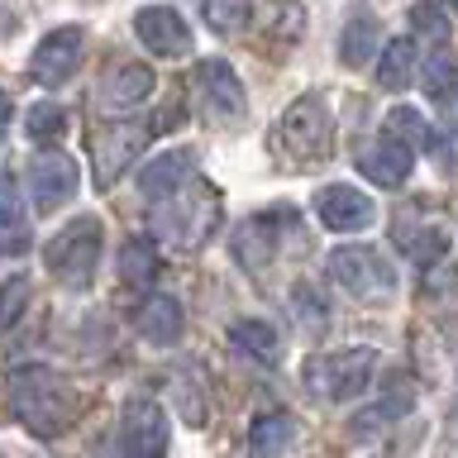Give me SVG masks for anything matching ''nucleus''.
I'll return each mask as SVG.
<instances>
[{"label": "nucleus", "instance_id": "obj_1", "mask_svg": "<svg viewBox=\"0 0 458 458\" xmlns=\"http://www.w3.org/2000/svg\"><path fill=\"white\" fill-rule=\"evenodd\" d=\"M10 411H14V420H24V429L53 439L63 429H72V420L81 411V396L63 372H53L43 363H24L10 372Z\"/></svg>", "mask_w": 458, "mask_h": 458}, {"label": "nucleus", "instance_id": "obj_2", "mask_svg": "<svg viewBox=\"0 0 458 458\" xmlns=\"http://www.w3.org/2000/svg\"><path fill=\"white\" fill-rule=\"evenodd\" d=\"M301 377L320 401H358L377 377V353L372 349H335L310 353L301 363Z\"/></svg>", "mask_w": 458, "mask_h": 458}, {"label": "nucleus", "instance_id": "obj_3", "mask_svg": "<svg viewBox=\"0 0 458 458\" xmlns=\"http://www.w3.org/2000/svg\"><path fill=\"white\" fill-rule=\"evenodd\" d=\"M329 143H335V120H329V106L320 96H301L286 106L282 129H277V148L292 153V167H315L329 157Z\"/></svg>", "mask_w": 458, "mask_h": 458}, {"label": "nucleus", "instance_id": "obj_4", "mask_svg": "<svg viewBox=\"0 0 458 458\" xmlns=\"http://www.w3.org/2000/svg\"><path fill=\"white\" fill-rule=\"evenodd\" d=\"M43 263H48V272L63 286H77V292L91 286L96 267H100V220H91V215L72 220L63 234L43 249Z\"/></svg>", "mask_w": 458, "mask_h": 458}, {"label": "nucleus", "instance_id": "obj_5", "mask_svg": "<svg viewBox=\"0 0 458 458\" xmlns=\"http://www.w3.org/2000/svg\"><path fill=\"white\" fill-rule=\"evenodd\" d=\"M329 277L344 296L353 301H377L396 292V272L386 267V258L368 243H344V249L329 253Z\"/></svg>", "mask_w": 458, "mask_h": 458}, {"label": "nucleus", "instance_id": "obj_6", "mask_svg": "<svg viewBox=\"0 0 458 458\" xmlns=\"http://www.w3.org/2000/svg\"><path fill=\"white\" fill-rule=\"evenodd\" d=\"M167 200H172V206H163V210L153 215L157 234L172 239L177 249H196V243H206L215 215H220V200H215L210 186H200V196L191 191L186 200H177V196H167Z\"/></svg>", "mask_w": 458, "mask_h": 458}, {"label": "nucleus", "instance_id": "obj_7", "mask_svg": "<svg viewBox=\"0 0 458 458\" xmlns=\"http://www.w3.org/2000/svg\"><path fill=\"white\" fill-rule=\"evenodd\" d=\"M196 96H200V106H206L210 120H220V124H239L243 110H249L239 72L229 63H220V57H206V63L196 67Z\"/></svg>", "mask_w": 458, "mask_h": 458}, {"label": "nucleus", "instance_id": "obj_8", "mask_svg": "<svg viewBox=\"0 0 458 458\" xmlns=\"http://www.w3.org/2000/svg\"><path fill=\"white\" fill-rule=\"evenodd\" d=\"M77 191V163H72L67 153H34V163H29V200H34L38 215L57 210L63 200Z\"/></svg>", "mask_w": 458, "mask_h": 458}, {"label": "nucleus", "instance_id": "obj_9", "mask_svg": "<svg viewBox=\"0 0 458 458\" xmlns=\"http://www.w3.org/2000/svg\"><path fill=\"white\" fill-rule=\"evenodd\" d=\"M120 435H124L129 458H163V454H167V439H172V429H167V411L157 406V401H148V396L129 401V406H124V425H120Z\"/></svg>", "mask_w": 458, "mask_h": 458}, {"label": "nucleus", "instance_id": "obj_10", "mask_svg": "<svg viewBox=\"0 0 458 458\" xmlns=\"http://www.w3.org/2000/svg\"><path fill=\"white\" fill-rule=\"evenodd\" d=\"M81 38H86V34H81L77 24L53 29V34L34 48V57H29L34 81H38V86H63L72 72H77V63H81Z\"/></svg>", "mask_w": 458, "mask_h": 458}, {"label": "nucleus", "instance_id": "obj_11", "mask_svg": "<svg viewBox=\"0 0 458 458\" xmlns=\"http://www.w3.org/2000/svg\"><path fill=\"white\" fill-rule=\"evenodd\" d=\"M358 167H363V177L377 182V186H401L415 167V153H411L406 139H396L392 129H386V134L368 139L363 148H358Z\"/></svg>", "mask_w": 458, "mask_h": 458}, {"label": "nucleus", "instance_id": "obj_12", "mask_svg": "<svg viewBox=\"0 0 458 458\" xmlns=\"http://www.w3.org/2000/svg\"><path fill=\"white\" fill-rule=\"evenodd\" d=\"M134 29H139V43L153 57H186V53H191V29H186V20L177 10H167V5L139 10Z\"/></svg>", "mask_w": 458, "mask_h": 458}, {"label": "nucleus", "instance_id": "obj_13", "mask_svg": "<svg viewBox=\"0 0 458 458\" xmlns=\"http://www.w3.org/2000/svg\"><path fill=\"white\" fill-rule=\"evenodd\" d=\"M148 143V129L143 124H114L96 134V186H114L120 172L134 163V153Z\"/></svg>", "mask_w": 458, "mask_h": 458}, {"label": "nucleus", "instance_id": "obj_14", "mask_svg": "<svg viewBox=\"0 0 458 458\" xmlns=\"http://www.w3.org/2000/svg\"><path fill=\"white\" fill-rule=\"evenodd\" d=\"M315 215H320L325 229H339V234H353V229H368L372 225V200L358 191V186H325L320 196H315Z\"/></svg>", "mask_w": 458, "mask_h": 458}, {"label": "nucleus", "instance_id": "obj_15", "mask_svg": "<svg viewBox=\"0 0 458 458\" xmlns=\"http://www.w3.org/2000/svg\"><path fill=\"white\" fill-rule=\"evenodd\" d=\"M196 172V153L191 148H167V153H153V163L139 172V191L148 200H167L182 191V182Z\"/></svg>", "mask_w": 458, "mask_h": 458}, {"label": "nucleus", "instance_id": "obj_16", "mask_svg": "<svg viewBox=\"0 0 458 458\" xmlns=\"http://www.w3.org/2000/svg\"><path fill=\"white\" fill-rule=\"evenodd\" d=\"M296 439V415L272 406V411H258L253 425H249V454L253 458H282L286 449H292Z\"/></svg>", "mask_w": 458, "mask_h": 458}, {"label": "nucleus", "instance_id": "obj_17", "mask_svg": "<svg viewBox=\"0 0 458 458\" xmlns=\"http://www.w3.org/2000/svg\"><path fill=\"white\" fill-rule=\"evenodd\" d=\"M134 325H139V335L148 339V344H177L182 329H186V310L172 296H148L139 306Z\"/></svg>", "mask_w": 458, "mask_h": 458}, {"label": "nucleus", "instance_id": "obj_18", "mask_svg": "<svg viewBox=\"0 0 458 458\" xmlns=\"http://www.w3.org/2000/svg\"><path fill=\"white\" fill-rule=\"evenodd\" d=\"M234 258L239 267L249 272V277H263V267L272 263V220H263V215H253V220H243L234 229Z\"/></svg>", "mask_w": 458, "mask_h": 458}, {"label": "nucleus", "instance_id": "obj_19", "mask_svg": "<svg viewBox=\"0 0 458 458\" xmlns=\"http://www.w3.org/2000/svg\"><path fill=\"white\" fill-rule=\"evenodd\" d=\"M392 239H396V249L406 253L415 267H435L439 258L449 253V243H454L449 229H439V225H420V229H415V225H396Z\"/></svg>", "mask_w": 458, "mask_h": 458}, {"label": "nucleus", "instance_id": "obj_20", "mask_svg": "<svg viewBox=\"0 0 458 458\" xmlns=\"http://www.w3.org/2000/svg\"><path fill=\"white\" fill-rule=\"evenodd\" d=\"M229 344H234L239 353L258 358V363H277L282 358V339L267 320H234L229 325Z\"/></svg>", "mask_w": 458, "mask_h": 458}, {"label": "nucleus", "instance_id": "obj_21", "mask_svg": "<svg viewBox=\"0 0 458 458\" xmlns=\"http://www.w3.org/2000/svg\"><path fill=\"white\" fill-rule=\"evenodd\" d=\"M153 96V72L143 63H120L106 81V100L110 106H139V100Z\"/></svg>", "mask_w": 458, "mask_h": 458}, {"label": "nucleus", "instance_id": "obj_22", "mask_svg": "<svg viewBox=\"0 0 458 458\" xmlns=\"http://www.w3.org/2000/svg\"><path fill=\"white\" fill-rule=\"evenodd\" d=\"M377 43H382L377 20H372V14H353V20L344 24V38H339V57H344V67H363Z\"/></svg>", "mask_w": 458, "mask_h": 458}, {"label": "nucleus", "instance_id": "obj_23", "mask_svg": "<svg viewBox=\"0 0 458 458\" xmlns=\"http://www.w3.org/2000/svg\"><path fill=\"white\" fill-rule=\"evenodd\" d=\"M415 77V43L411 38H392L377 57V86L382 91H401Z\"/></svg>", "mask_w": 458, "mask_h": 458}, {"label": "nucleus", "instance_id": "obj_24", "mask_svg": "<svg viewBox=\"0 0 458 458\" xmlns=\"http://www.w3.org/2000/svg\"><path fill=\"white\" fill-rule=\"evenodd\" d=\"M0 215H5L0 249H5V258H20L29 249V220H24V200H20V186H14V182L0 186Z\"/></svg>", "mask_w": 458, "mask_h": 458}, {"label": "nucleus", "instance_id": "obj_25", "mask_svg": "<svg viewBox=\"0 0 458 458\" xmlns=\"http://www.w3.org/2000/svg\"><path fill=\"white\" fill-rule=\"evenodd\" d=\"M120 277H124L129 286H153V277H157V253H153L148 239H124V249H120Z\"/></svg>", "mask_w": 458, "mask_h": 458}, {"label": "nucleus", "instance_id": "obj_26", "mask_svg": "<svg viewBox=\"0 0 458 458\" xmlns=\"http://www.w3.org/2000/svg\"><path fill=\"white\" fill-rule=\"evenodd\" d=\"M200 14L215 34H239L253 14V0H200Z\"/></svg>", "mask_w": 458, "mask_h": 458}, {"label": "nucleus", "instance_id": "obj_27", "mask_svg": "<svg viewBox=\"0 0 458 458\" xmlns=\"http://www.w3.org/2000/svg\"><path fill=\"white\" fill-rule=\"evenodd\" d=\"M386 129H392L396 139H406L411 148H435V134H429V124H425V114L420 110H411V106H396L392 114H386Z\"/></svg>", "mask_w": 458, "mask_h": 458}, {"label": "nucleus", "instance_id": "obj_28", "mask_svg": "<svg viewBox=\"0 0 458 458\" xmlns=\"http://www.w3.org/2000/svg\"><path fill=\"white\" fill-rule=\"evenodd\" d=\"M406 406H411V396L396 392L392 401H382V406H372V411L358 415V420H353V435H358V439H363V435H377V429H386V425L396 420V415H406Z\"/></svg>", "mask_w": 458, "mask_h": 458}, {"label": "nucleus", "instance_id": "obj_29", "mask_svg": "<svg viewBox=\"0 0 458 458\" xmlns=\"http://www.w3.org/2000/svg\"><path fill=\"white\" fill-rule=\"evenodd\" d=\"M320 306H325V301H320V292H315L310 282H296V286H292V310H296V320H301V325H310V329H325V320H329V315H325Z\"/></svg>", "mask_w": 458, "mask_h": 458}, {"label": "nucleus", "instance_id": "obj_30", "mask_svg": "<svg viewBox=\"0 0 458 458\" xmlns=\"http://www.w3.org/2000/svg\"><path fill=\"white\" fill-rule=\"evenodd\" d=\"M24 124H29V134H34V139H57L67 129V110L63 106H34Z\"/></svg>", "mask_w": 458, "mask_h": 458}, {"label": "nucleus", "instance_id": "obj_31", "mask_svg": "<svg viewBox=\"0 0 458 458\" xmlns=\"http://www.w3.org/2000/svg\"><path fill=\"white\" fill-rule=\"evenodd\" d=\"M411 24L425 29L429 43H444V38H449V24H444V14H439L435 5H415V10H411Z\"/></svg>", "mask_w": 458, "mask_h": 458}, {"label": "nucleus", "instance_id": "obj_32", "mask_svg": "<svg viewBox=\"0 0 458 458\" xmlns=\"http://www.w3.org/2000/svg\"><path fill=\"white\" fill-rule=\"evenodd\" d=\"M24 292H29V282L24 277H10L5 282V310H0V325H14V320H20V310H24Z\"/></svg>", "mask_w": 458, "mask_h": 458}, {"label": "nucleus", "instance_id": "obj_33", "mask_svg": "<svg viewBox=\"0 0 458 458\" xmlns=\"http://www.w3.org/2000/svg\"><path fill=\"white\" fill-rule=\"evenodd\" d=\"M435 148H439V163H444V172H458V129H454L449 139H439Z\"/></svg>", "mask_w": 458, "mask_h": 458}, {"label": "nucleus", "instance_id": "obj_34", "mask_svg": "<svg viewBox=\"0 0 458 458\" xmlns=\"http://www.w3.org/2000/svg\"><path fill=\"white\" fill-rule=\"evenodd\" d=\"M449 5H454V10H458V0H449Z\"/></svg>", "mask_w": 458, "mask_h": 458}]
</instances>
